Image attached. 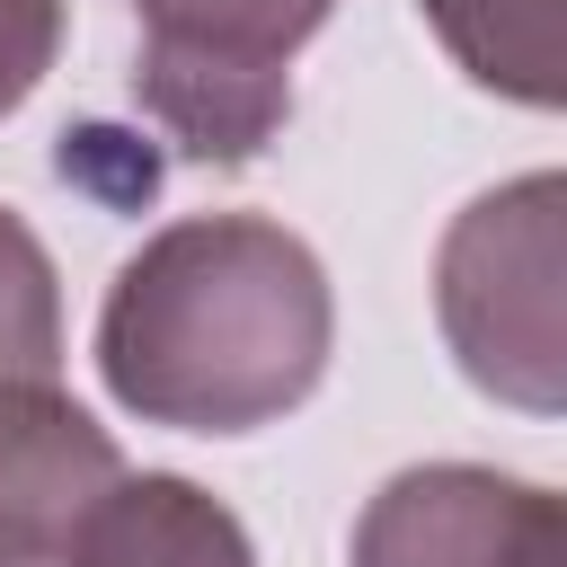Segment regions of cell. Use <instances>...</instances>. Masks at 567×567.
I'll return each instance as SVG.
<instances>
[{"instance_id": "6", "label": "cell", "mask_w": 567, "mask_h": 567, "mask_svg": "<svg viewBox=\"0 0 567 567\" xmlns=\"http://www.w3.org/2000/svg\"><path fill=\"white\" fill-rule=\"evenodd\" d=\"M62 567H257V549L221 496H204L195 478L142 470L89 505Z\"/></svg>"}, {"instance_id": "7", "label": "cell", "mask_w": 567, "mask_h": 567, "mask_svg": "<svg viewBox=\"0 0 567 567\" xmlns=\"http://www.w3.org/2000/svg\"><path fill=\"white\" fill-rule=\"evenodd\" d=\"M425 18L478 89L558 106V89H567L558 80V0H425Z\"/></svg>"}, {"instance_id": "9", "label": "cell", "mask_w": 567, "mask_h": 567, "mask_svg": "<svg viewBox=\"0 0 567 567\" xmlns=\"http://www.w3.org/2000/svg\"><path fill=\"white\" fill-rule=\"evenodd\" d=\"M62 53V0H0V115L35 97Z\"/></svg>"}, {"instance_id": "4", "label": "cell", "mask_w": 567, "mask_h": 567, "mask_svg": "<svg viewBox=\"0 0 567 567\" xmlns=\"http://www.w3.org/2000/svg\"><path fill=\"white\" fill-rule=\"evenodd\" d=\"M354 567H558V496L478 461L399 470L354 523Z\"/></svg>"}, {"instance_id": "2", "label": "cell", "mask_w": 567, "mask_h": 567, "mask_svg": "<svg viewBox=\"0 0 567 567\" xmlns=\"http://www.w3.org/2000/svg\"><path fill=\"white\" fill-rule=\"evenodd\" d=\"M558 275H567V186L514 177L478 195L434 257V310L461 354V372L487 399H514L532 416H558L567 346H558Z\"/></svg>"}, {"instance_id": "10", "label": "cell", "mask_w": 567, "mask_h": 567, "mask_svg": "<svg viewBox=\"0 0 567 567\" xmlns=\"http://www.w3.org/2000/svg\"><path fill=\"white\" fill-rule=\"evenodd\" d=\"M0 567H9V558H0Z\"/></svg>"}, {"instance_id": "5", "label": "cell", "mask_w": 567, "mask_h": 567, "mask_svg": "<svg viewBox=\"0 0 567 567\" xmlns=\"http://www.w3.org/2000/svg\"><path fill=\"white\" fill-rule=\"evenodd\" d=\"M124 478L115 434L53 381H0V558L62 567L89 505Z\"/></svg>"}, {"instance_id": "3", "label": "cell", "mask_w": 567, "mask_h": 567, "mask_svg": "<svg viewBox=\"0 0 567 567\" xmlns=\"http://www.w3.org/2000/svg\"><path fill=\"white\" fill-rule=\"evenodd\" d=\"M133 106L213 168L257 159L292 115V53L328 27L337 0H133Z\"/></svg>"}, {"instance_id": "1", "label": "cell", "mask_w": 567, "mask_h": 567, "mask_svg": "<svg viewBox=\"0 0 567 567\" xmlns=\"http://www.w3.org/2000/svg\"><path fill=\"white\" fill-rule=\"evenodd\" d=\"M337 301L310 239L266 213L151 230L97 310V372L124 416L177 434H257L328 372Z\"/></svg>"}, {"instance_id": "8", "label": "cell", "mask_w": 567, "mask_h": 567, "mask_svg": "<svg viewBox=\"0 0 567 567\" xmlns=\"http://www.w3.org/2000/svg\"><path fill=\"white\" fill-rule=\"evenodd\" d=\"M62 372V284L44 239L0 204V381H53Z\"/></svg>"}]
</instances>
